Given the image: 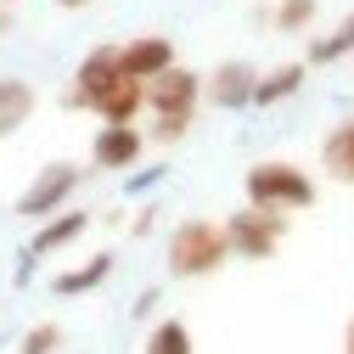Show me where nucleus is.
Masks as SVG:
<instances>
[{"mask_svg":"<svg viewBox=\"0 0 354 354\" xmlns=\"http://www.w3.org/2000/svg\"><path fill=\"white\" fill-rule=\"evenodd\" d=\"M225 259H231L225 225H214V219H186V225H174V236H169V276L197 281V276H214Z\"/></svg>","mask_w":354,"mask_h":354,"instance_id":"f03ea898","label":"nucleus"},{"mask_svg":"<svg viewBox=\"0 0 354 354\" xmlns=\"http://www.w3.org/2000/svg\"><path fill=\"white\" fill-rule=\"evenodd\" d=\"M129 174H136V169H129ZM158 180H163V169H141V174H136V180H129L124 192H129V197H136V192H152Z\"/></svg>","mask_w":354,"mask_h":354,"instance_id":"aec40b11","label":"nucleus"},{"mask_svg":"<svg viewBox=\"0 0 354 354\" xmlns=\"http://www.w3.org/2000/svg\"><path fill=\"white\" fill-rule=\"evenodd\" d=\"M192 326L186 321H158L152 337H147V354H192Z\"/></svg>","mask_w":354,"mask_h":354,"instance_id":"f3484780","label":"nucleus"},{"mask_svg":"<svg viewBox=\"0 0 354 354\" xmlns=\"http://www.w3.org/2000/svg\"><path fill=\"white\" fill-rule=\"evenodd\" d=\"M113 79H118V46H113V51H91V57L79 62L73 84H68V107H79V113H84V107H91Z\"/></svg>","mask_w":354,"mask_h":354,"instance_id":"1a4fd4ad","label":"nucleus"},{"mask_svg":"<svg viewBox=\"0 0 354 354\" xmlns=\"http://www.w3.org/2000/svg\"><path fill=\"white\" fill-rule=\"evenodd\" d=\"M57 343H62V326H57V321H39V326L23 332L17 354H57Z\"/></svg>","mask_w":354,"mask_h":354,"instance_id":"6ab92c4d","label":"nucleus"},{"mask_svg":"<svg viewBox=\"0 0 354 354\" xmlns=\"http://www.w3.org/2000/svg\"><path fill=\"white\" fill-rule=\"evenodd\" d=\"M0 6H12V0H0Z\"/></svg>","mask_w":354,"mask_h":354,"instance_id":"b1692460","label":"nucleus"},{"mask_svg":"<svg viewBox=\"0 0 354 354\" xmlns=\"http://www.w3.org/2000/svg\"><path fill=\"white\" fill-rule=\"evenodd\" d=\"M34 113V84L28 79H0V136H17Z\"/></svg>","mask_w":354,"mask_h":354,"instance_id":"4468645a","label":"nucleus"},{"mask_svg":"<svg viewBox=\"0 0 354 354\" xmlns=\"http://www.w3.org/2000/svg\"><path fill=\"white\" fill-rule=\"evenodd\" d=\"M348 51H354V12H348L332 34H321L315 46H309V57H304V62H309V68H332V62H343Z\"/></svg>","mask_w":354,"mask_h":354,"instance_id":"dca6fc26","label":"nucleus"},{"mask_svg":"<svg viewBox=\"0 0 354 354\" xmlns=\"http://www.w3.org/2000/svg\"><path fill=\"white\" fill-rule=\"evenodd\" d=\"M225 236H231V253H242V259H270L276 248H281V236H287V214H270V208H236L231 219H225Z\"/></svg>","mask_w":354,"mask_h":354,"instance_id":"20e7f679","label":"nucleus"},{"mask_svg":"<svg viewBox=\"0 0 354 354\" xmlns=\"http://www.w3.org/2000/svg\"><path fill=\"white\" fill-rule=\"evenodd\" d=\"M79 180H84L79 163H46V169L28 180V192L17 197V214H23V219H51V214H62L68 197L79 192Z\"/></svg>","mask_w":354,"mask_h":354,"instance_id":"39448f33","label":"nucleus"},{"mask_svg":"<svg viewBox=\"0 0 354 354\" xmlns=\"http://www.w3.org/2000/svg\"><path fill=\"white\" fill-rule=\"evenodd\" d=\"M321 169L332 174V180H343V186H354V118H343V124H332V136L321 141Z\"/></svg>","mask_w":354,"mask_h":354,"instance_id":"ddd939ff","label":"nucleus"},{"mask_svg":"<svg viewBox=\"0 0 354 354\" xmlns=\"http://www.w3.org/2000/svg\"><path fill=\"white\" fill-rule=\"evenodd\" d=\"M315 12H321V0H281V6L270 12V23L281 34H304L309 23H315Z\"/></svg>","mask_w":354,"mask_h":354,"instance_id":"a211bd4d","label":"nucleus"},{"mask_svg":"<svg viewBox=\"0 0 354 354\" xmlns=\"http://www.w3.org/2000/svg\"><path fill=\"white\" fill-rule=\"evenodd\" d=\"M107 276H113V253H96L91 264H79V270L57 276V281H51V292H57V298H79V292H96Z\"/></svg>","mask_w":354,"mask_h":354,"instance_id":"2eb2a0df","label":"nucleus"},{"mask_svg":"<svg viewBox=\"0 0 354 354\" xmlns=\"http://www.w3.org/2000/svg\"><path fill=\"white\" fill-rule=\"evenodd\" d=\"M304 73H309V62H276L270 73H259L253 107H281V102H292V96L304 91Z\"/></svg>","mask_w":354,"mask_h":354,"instance_id":"f8f14e48","label":"nucleus"},{"mask_svg":"<svg viewBox=\"0 0 354 354\" xmlns=\"http://www.w3.org/2000/svg\"><path fill=\"white\" fill-rule=\"evenodd\" d=\"M242 192H248L253 208H270V214H292V208H309V203H315V180H309L298 163H287V158L253 163V169L242 174Z\"/></svg>","mask_w":354,"mask_h":354,"instance_id":"f257e3e1","label":"nucleus"},{"mask_svg":"<svg viewBox=\"0 0 354 354\" xmlns=\"http://www.w3.org/2000/svg\"><path fill=\"white\" fill-rule=\"evenodd\" d=\"M12 23H17V17H12V6H0V34H6Z\"/></svg>","mask_w":354,"mask_h":354,"instance_id":"412c9836","label":"nucleus"},{"mask_svg":"<svg viewBox=\"0 0 354 354\" xmlns=\"http://www.w3.org/2000/svg\"><path fill=\"white\" fill-rule=\"evenodd\" d=\"M147 107V79H136V73H124L118 68V79L107 84V91L91 102V113L102 118V124H136V113Z\"/></svg>","mask_w":354,"mask_h":354,"instance_id":"6e6552de","label":"nucleus"},{"mask_svg":"<svg viewBox=\"0 0 354 354\" xmlns=\"http://www.w3.org/2000/svg\"><path fill=\"white\" fill-rule=\"evenodd\" d=\"M343 354H354V321H348V332H343Z\"/></svg>","mask_w":354,"mask_h":354,"instance_id":"4be33fe9","label":"nucleus"},{"mask_svg":"<svg viewBox=\"0 0 354 354\" xmlns=\"http://www.w3.org/2000/svg\"><path fill=\"white\" fill-rule=\"evenodd\" d=\"M197 102H203V73H192V68H163L158 79H147V107H152V118H180V124H192L197 118Z\"/></svg>","mask_w":354,"mask_h":354,"instance_id":"7ed1b4c3","label":"nucleus"},{"mask_svg":"<svg viewBox=\"0 0 354 354\" xmlns=\"http://www.w3.org/2000/svg\"><path fill=\"white\" fill-rule=\"evenodd\" d=\"M253 84H259V68L231 57L203 79V102H214L219 113H242V107H253Z\"/></svg>","mask_w":354,"mask_h":354,"instance_id":"423d86ee","label":"nucleus"},{"mask_svg":"<svg viewBox=\"0 0 354 354\" xmlns=\"http://www.w3.org/2000/svg\"><path fill=\"white\" fill-rule=\"evenodd\" d=\"M57 6H68V12H73V6H91V0H57Z\"/></svg>","mask_w":354,"mask_h":354,"instance_id":"5701e85b","label":"nucleus"},{"mask_svg":"<svg viewBox=\"0 0 354 354\" xmlns=\"http://www.w3.org/2000/svg\"><path fill=\"white\" fill-rule=\"evenodd\" d=\"M118 68L136 73V79H158L163 68H174V39H169V34H141V39H129V46H118Z\"/></svg>","mask_w":354,"mask_h":354,"instance_id":"9d476101","label":"nucleus"},{"mask_svg":"<svg viewBox=\"0 0 354 354\" xmlns=\"http://www.w3.org/2000/svg\"><path fill=\"white\" fill-rule=\"evenodd\" d=\"M141 152H147V136L136 124H102V136L91 141V163L96 169H136L141 163Z\"/></svg>","mask_w":354,"mask_h":354,"instance_id":"0eeeda50","label":"nucleus"},{"mask_svg":"<svg viewBox=\"0 0 354 354\" xmlns=\"http://www.w3.org/2000/svg\"><path fill=\"white\" fill-rule=\"evenodd\" d=\"M84 225H91V214H79V208H62V214H51L46 225H39V231L28 236V253H34V259H46V253H57V248L79 242V236H84Z\"/></svg>","mask_w":354,"mask_h":354,"instance_id":"9b49d317","label":"nucleus"}]
</instances>
